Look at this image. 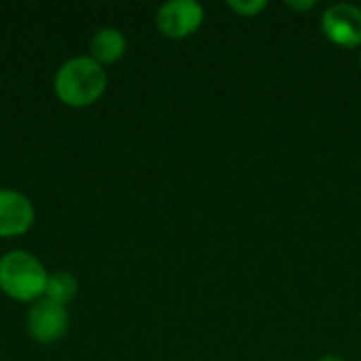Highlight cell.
Returning a JSON list of instances; mask_svg holds the SVG:
<instances>
[{
  "label": "cell",
  "instance_id": "2",
  "mask_svg": "<svg viewBox=\"0 0 361 361\" xmlns=\"http://www.w3.org/2000/svg\"><path fill=\"white\" fill-rule=\"evenodd\" d=\"M49 273L44 264L25 250L6 252L0 258V290L19 302H36L44 296Z\"/></svg>",
  "mask_w": 361,
  "mask_h": 361
},
{
  "label": "cell",
  "instance_id": "5",
  "mask_svg": "<svg viewBox=\"0 0 361 361\" xmlns=\"http://www.w3.org/2000/svg\"><path fill=\"white\" fill-rule=\"evenodd\" d=\"M70 326V315L68 309L63 305H57L49 298H40L36 302H32L30 311H27V334L36 341V343H57Z\"/></svg>",
  "mask_w": 361,
  "mask_h": 361
},
{
  "label": "cell",
  "instance_id": "4",
  "mask_svg": "<svg viewBox=\"0 0 361 361\" xmlns=\"http://www.w3.org/2000/svg\"><path fill=\"white\" fill-rule=\"evenodd\" d=\"M324 36L343 49H355L361 44V8L351 2H336L322 15Z\"/></svg>",
  "mask_w": 361,
  "mask_h": 361
},
{
  "label": "cell",
  "instance_id": "1",
  "mask_svg": "<svg viewBox=\"0 0 361 361\" xmlns=\"http://www.w3.org/2000/svg\"><path fill=\"white\" fill-rule=\"evenodd\" d=\"M53 87L55 95L66 106L87 108L104 95L108 87V74L91 55H76L59 66Z\"/></svg>",
  "mask_w": 361,
  "mask_h": 361
},
{
  "label": "cell",
  "instance_id": "11",
  "mask_svg": "<svg viewBox=\"0 0 361 361\" xmlns=\"http://www.w3.org/2000/svg\"><path fill=\"white\" fill-rule=\"evenodd\" d=\"M319 361H345L343 357H338V355H324Z\"/></svg>",
  "mask_w": 361,
  "mask_h": 361
},
{
  "label": "cell",
  "instance_id": "10",
  "mask_svg": "<svg viewBox=\"0 0 361 361\" xmlns=\"http://www.w3.org/2000/svg\"><path fill=\"white\" fill-rule=\"evenodd\" d=\"M288 6L292 8V11H307V8H313L315 6V0H307V2H288Z\"/></svg>",
  "mask_w": 361,
  "mask_h": 361
},
{
  "label": "cell",
  "instance_id": "7",
  "mask_svg": "<svg viewBox=\"0 0 361 361\" xmlns=\"http://www.w3.org/2000/svg\"><path fill=\"white\" fill-rule=\"evenodd\" d=\"M127 51V38L121 30L116 27H99L89 42V55L106 66V63H116Z\"/></svg>",
  "mask_w": 361,
  "mask_h": 361
},
{
  "label": "cell",
  "instance_id": "9",
  "mask_svg": "<svg viewBox=\"0 0 361 361\" xmlns=\"http://www.w3.org/2000/svg\"><path fill=\"white\" fill-rule=\"evenodd\" d=\"M228 4V8H233L237 15H243V17H254V15H258V13H262L264 8H267V0H228L226 2Z\"/></svg>",
  "mask_w": 361,
  "mask_h": 361
},
{
  "label": "cell",
  "instance_id": "6",
  "mask_svg": "<svg viewBox=\"0 0 361 361\" xmlns=\"http://www.w3.org/2000/svg\"><path fill=\"white\" fill-rule=\"evenodd\" d=\"M36 212L32 201L11 188L0 190V237H19L34 224Z\"/></svg>",
  "mask_w": 361,
  "mask_h": 361
},
{
  "label": "cell",
  "instance_id": "3",
  "mask_svg": "<svg viewBox=\"0 0 361 361\" xmlns=\"http://www.w3.org/2000/svg\"><path fill=\"white\" fill-rule=\"evenodd\" d=\"M205 19V11L197 0H169L163 2L154 15L157 27L167 38H188Z\"/></svg>",
  "mask_w": 361,
  "mask_h": 361
},
{
  "label": "cell",
  "instance_id": "8",
  "mask_svg": "<svg viewBox=\"0 0 361 361\" xmlns=\"http://www.w3.org/2000/svg\"><path fill=\"white\" fill-rule=\"evenodd\" d=\"M76 294H78V279L72 273H68V271H55V273L49 275L47 290H44V298H49V300L66 307Z\"/></svg>",
  "mask_w": 361,
  "mask_h": 361
},
{
  "label": "cell",
  "instance_id": "12",
  "mask_svg": "<svg viewBox=\"0 0 361 361\" xmlns=\"http://www.w3.org/2000/svg\"><path fill=\"white\" fill-rule=\"evenodd\" d=\"M360 63H361V55H360Z\"/></svg>",
  "mask_w": 361,
  "mask_h": 361
}]
</instances>
